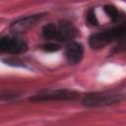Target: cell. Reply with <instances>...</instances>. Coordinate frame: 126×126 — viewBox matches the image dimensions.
Instances as JSON below:
<instances>
[{"label":"cell","instance_id":"52a82bcc","mask_svg":"<svg viewBox=\"0 0 126 126\" xmlns=\"http://www.w3.org/2000/svg\"><path fill=\"white\" fill-rule=\"evenodd\" d=\"M84 55V49L79 42H70L65 49V56L70 64H78Z\"/></svg>","mask_w":126,"mask_h":126},{"label":"cell","instance_id":"9c48e42d","mask_svg":"<svg viewBox=\"0 0 126 126\" xmlns=\"http://www.w3.org/2000/svg\"><path fill=\"white\" fill-rule=\"evenodd\" d=\"M103 10L105 12V14L108 16V18L112 21H116L119 19V12L116 9V7H114L113 5H104L103 6Z\"/></svg>","mask_w":126,"mask_h":126},{"label":"cell","instance_id":"8992f818","mask_svg":"<svg viewBox=\"0 0 126 126\" xmlns=\"http://www.w3.org/2000/svg\"><path fill=\"white\" fill-rule=\"evenodd\" d=\"M77 35V29L69 21L63 20L57 25V37L56 40L67 42L74 39Z\"/></svg>","mask_w":126,"mask_h":126},{"label":"cell","instance_id":"6da1fadb","mask_svg":"<svg viewBox=\"0 0 126 126\" xmlns=\"http://www.w3.org/2000/svg\"><path fill=\"white\" fill-rule=\"evenodd\" d=\"M126 32L124 26H117L109 30L92 33L89 37V44L94 49H100L109 44L110 42L121 38Z\"/></svg>","mask_w":126,"mask_h":126},{"label":"cell","instance_id":"5b68a950","mask_svg":"<svg viewBox=\"0 0 126 126\" xmlns=\"http://www.w3.org/2000/svg\"><path fill=\"white\" fill-rule=\"evenodd\" d=\"M42 16H43V14H36V15H30V16L18 19L17 21H15V22H13L11 24L10 32L14 35H18V34L24 33L32 26H33L38 20H40L42 18Z\"/></svg>","mask_w":126,"mask_h":126},{"label":"cell","instance_id":"277c9868","mask_svg":"<svg viewBox=\"0 0 126 126\" xmlns=\"http://www.w3.org/2000/svg\"><path fill=\"white\" fill-rule=\"evenodd\" d=\"M28 44L16 36H4L0 39V51L12 55H17L26 52Z\"/></svg>","mask_w":126,"mask_h":126},{"label":"cell","instance_id":"7a4b0ae2","mask_svg":"<svg viewBox=\"0 0 126 126\" xmlns=\"http://www.w3.org/2000/svg\"><path fill=\"white\" fill-rule=\"evenodd\" d=\"M124 97V94L118 92H97L91 93L86 94L82 103L86 106H105L113 103H117L122 100Z\"/></svg>","mask_w":126,"mask_h":126},{"label":"cell","instance_id":"30bf717a","mask_svg":"<svg viewBox=\"0 0 126 126\" xmlns=\"http://www.w3.org/2000/svg\"><path fill=\"white\" fill-rule=\"evenodd\" d=\"M87 21L91 26H97L98 25V20L96 18L95 12L93 8L89 9L87 12Z\"/></svg>","mask_w":126,"mask_h":126},{"label":"cell","instance_id":"ba28073f","mask_svg":"<svg viewBox=\"0 0 126 126\" xmlns=\"http://www.w3.org/2000/svg\"><path fill=\"white\" fill-rule=\"evenodd\" d=\"M42 35L47 39H56L57 37V25L49 23L42 28Z\"/></svg>","mask_w":126,"mask_h":126},{"label":"cell","instance_id":"3957f363","mask_svg":"<svg viewBox=\"0 0 126 126\" xmlns=\"http://www.w3.org/2000/svg\"><path fill=\"white\" fill-rule=\"evenodd\" d=\"M79 96V94L75 91L59 89V90H47L40 92L30 97L32 101H47V100H74Z\"/></svg>","mask_w":126,"mask_h":126},{"label":"cell","instance_id":"8fae6325","mask_svg":"<svg viewBox=\"0 0 126 126\" xmlns=\"http://www.w3.org/2000/svg\"><path fill=\"white\" fill-rule=\"evenodd\" d=\"M60 48L61 47H60L59 44L52 43V42H48V43H45V44L41 45V49L45 52H55V51H58Z\"/></svg>","mask_w":126,"mask_h":126}]
</instances>
